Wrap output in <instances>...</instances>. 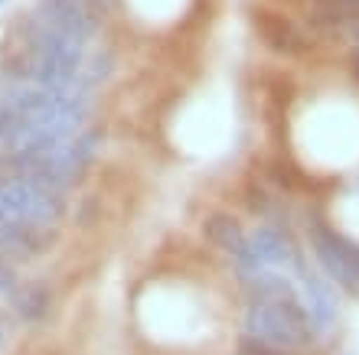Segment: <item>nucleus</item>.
I'll use <instances>...</instances> for the list:
<instances>
[{"label": "nucleus", "mask_w": 359, "mask_h": 355, "mask_svg": "<svg viewBox=\"0 0 359 355\" xmlns=\"http://www.w3.org/2000/svg\"><path fill=\"white\" fill-rule=\"evenodd\" d=\"M62 212H66V199L56 189H46L27 176H13V173L0 179V225L17 222L46 232L49 225L62 218Z\"/></svg>", "instance_id": "1"}, {"label": "nucleus", "mask_w": 359, "mask_h": 355, "mask_svg": "<svg viewBox=\"0 0 359 355\" xmlns=\"http://www.w3.org/2000/svg\"><path fill=\"white\" fill-rule=\"evenodd\" d=\"M307 242H311V254L317 258L320 271L327 274V281L359 297V244L350 242L343 232H337L330 218H323V215L307 218Z\"/></svg>", "instance_id": "2"}, {"label": "nucleus", "mask_w": 359, "mask_h": 355, "mask_svg": "<svg viewBox=\"0 0 359 355\" xmlns=\"http://www.w3.org/2000/svg\"><path fill=\"white\" fill-rule=\"evenodd\" d=\"M252 27H255L258 39H262L271 53H278V56H284V59H304L313 49V39L307 36L291 17H284L278 10L255 7L252 10Z\"/></svg>", "instance_id": "5"}, {"label": "nucleus", "mask_w": 359, "mask_h": 355, "mask_svg": "<svg viewBox=\"0 0 359 355\" xmlns=\"http://www.w3.org/2000/svg\"><path fill=\"white\" fill-rule=\"evenodd\" d=\"M297 277V297H301V307L311 319V329L313 336L320 339L327 333H333L337 326V319H340V297H337V290L327 277L320 274H313L311 267H301V271L294 274Z\"/></svg>", "instance_id": "4"}, {"label": "nucleus", "mask_w": 359, "mask_h": 355, "mask_svg": "<svg viewBox=\"0 0 359 355\" xmlns=\"http://www.w3.org/2000/svg\"><path fill=\"white\" fill-rule=\"evenodd\" d=\"M203 235H206V242L219 251L232 254V258H242L248 248V232L242 228L236 215L229 212H212L206 215V222H203Z\"/></svg>", "instance_id": "7"}, {"label": "nucleus", "mask_w": 359, "mask_h": 355, "mask_svg": "<svg viewBox=\"0 0 359 355\" xmlns=\"http://www.w3.org/2000/svg\"><path fill=\"white\" fill-rule=\"evenodd\" d=\"M350 72H353V78H356V85H359V49H353V56H350Z\"/></svg>", "instance_id": "9"}, {"label": "nucleus", "mask_w": 359, "mask_h": 355, "mask_svg": "<svg viewBox=\"0 0 359 355\" xmlns=\"http://www.w3.org/2000/svg\"><path fill=\"white\" fill-rule=\"evenodd\" d=\"M307 23L313 33L337 36L359 17V0H307Z\"/></svg>", "instance_id": "6"}, {"label": "nucleus", "mask_w": 359, "mask_h": 355, "mask_svg": "<svg viewBox=\"0 0 359 355\" xmlns=\"http://www.w3.org/2000/svg\"><path fill=\"white\" fill-rule=\"evenodd\" d=\"M0 4H4V0H0Z\"/></svg>", "instance_id": "10"}, {"label": "nucleus", "mask_w": 359, "mask_h": 355, "mask_svg": "<svg viewBox=\"0 0 359 355\" xmlns=\"http://www.w3.org/2000/svg\"><path fill=\"white\" fill-rule=\"evenodd\" d=\"M236 264L242 281H252V277H258L262 271H271V267H291L294 274L307 267L301 248L291 242V235L268 222L248 232V248L242 258H236Z\"/></svg>", "instance_id": "3"}, {"label": "nucleus", "mask_w": 359, "mask_h": 355, "mask_svg": "<svg viewBox=\"0 0 359 355\" xmlns=\"http://www.w3.org/2000/svg\"><path fill=\"white\" fill-rule=\"evenodd\" d=\"M13 309L20 313V319L36 323L49 309V290L43 284H23V287L13 290Z\"/></svg>", "instance_id": "8"}]
</instances>
